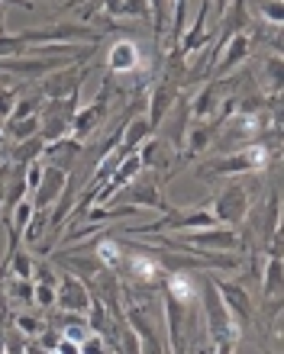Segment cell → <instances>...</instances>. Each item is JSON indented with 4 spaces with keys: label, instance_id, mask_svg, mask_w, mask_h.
Listing matches in <instances>:
<instances>
[{
    "label": "cell",
    "instance_id": "cell-18",
    "mask_svg": "<svg viewBox=\"0 0 284 354\" xmlns=\"http://www.w3.org/2000/svg\"><path fill=\"white\" fill-rule=\"evenodd\" d=\"M81 149H85V142H78V139H71V136H65V139L46 142L42 158H48V165H55V168H62V171H71V168H75V158L81 155Z\"/></svg>",
    "mask_w": 284,
    "mask_h": 354
},
{
    "label": "cell",
    "instance_id": "cell-25",
    "mask_svg": "<svg viewBox=\"0 0 284 354\" xmlns=\"http://www.w3.org/2000/svg\"><path fill=\"white\" fill-rule=\"evenodd\" d=\"M262 297H278L281 293V258L278 254H272V261H268V268H265V277H262Z\"/></svg>",
    "mask_w": 284,
    "mask_h": 354
},
{
    "label": "cell",
    "instance_id": "cell-31",
    "mask_svg": "<svg viewBox=\"0 0 284 354\" xmlns=\"http://www.w3.org/2000/svg\"><path fill=\"white\" fill-rule=\"evenodd\" d=\"M33 303H36L39 309L55 306V287H52V283H36V280H33Z\"/></svg>",
    "mask_w": 284,
    "mask_h": 354
},
{
    "label": "cell",
    "instance_id": "cell-2",
    "mask_svg": "<svg viewBox=\"0 0 284 354\" xmlns=\"http://www.w3.org/2000/svg\"><path fill=\"white\" fill-rule=\"evenodd\" d=\"M165 248H188L194 254H210V252H236V232L229 229V225H207V229H188L184 235L178 239H159Z\"/></svg>",
    "mask_w": 284,
    "mask_h": 354
},
{
    "label": "cell",
    "instance_id": "cell-14",
    "mask_svg": "<svg viewBox=\"0 0 284 354\" xmlns=\"http://www.w3.org/2000/svg\"><path fill=\"white\" fill-rule=\"evenodd\" d=\"M175 100H178V75L168 68V75L161 77V84L155 87L149 97V116H145V120L152 122V129H159V122L165 120V113L171 110Z\"/></svg>",
    "mask_w": 284,
    "mask_h": 354
},
{
    "label": "cell",
    "instance_id": "cell-8",
    "mask_svg": "<svg viewBox=\"0 0 284 354\" xmlns=\"http://www.w3.org/2000/svg\"><path fill=\"white\" fill-rule=\"evenodd\" d=\"M249 206H252V200H249L246 187H242V184H229V187H223V190L217 194V200H213V209H210V213L217 216V223H223V225H239L249 216Z\"/></svg>",
    "mask_w": 284,
    "mask_h": 354
},
{
    "label": "cell",
    "instance_id": "cell-24",
    "mask_svg": "<svg viewBox=\"0 0 284 354\" xmlns=\"http://www.w3.org/2000/svg\"><path fill=\"white\" fill-rule=\"evenodd\" d=\"M171 0H149V19H152V29L155 36H165L171 26Z\"/></svg>",
    "mask_w": 284,
    "mask_h": 354
},
{
    "label": "cell",
    "instance_id": "cell-4",
    "mask_svg": "<svg viewBox=\"0 0 284 354\" xmlns=\"http://www.w3.org/2000/svg\"><path fill=\"white\" fill-rule=\"evenodd\" d=\"M23 42L29 46H97L100 42V32L91 26H81V23H62V26H42V29H26L19 32Z\"/></svg>",
    "mask_w": 284,
    "mask_h": 354
},
{
    "label": "cell",
    "instance_id": "cell-23",
    "mask_svg": "<svg viewBox=\"0 0 284 354\" xmlns=\"http://www.w3.org/2000/svg\"><path fill=\"white\" fill-rule=\"evenodd\" d=\"M136 151H139L142 168H161V165H165V151H168V145H165L161 139H152L149 136Z\"/></svg>",
    "mask_w": 284,
    "mask_h": 354
},
{
    "label": "cell",
    "instance_id": "cell-11",
    "mask_svg": "<svg viewBox=\"0 0 284 354\" xmlns=\"http://www.w3.org/2000/svg\"><path fill=\"white\" fill-rule=\"evenodd\" d=\"M85 84V68L71 62V65H62L55 71H48V77L42 81V97L48 100H62V97H71V93H81Z\"/></svg>",
    "mask_w": 284,
    "mask_h": 354
},
{
    "label": "cell",
    "instance_id": "cell-9",
    "mask_svg": "<svg viewBox=\"0 0 284 354\" xmlns=\"http://www.w3.org/2000/svg\"><path fill=\"white\" fill-rule=\"evenodd\" d=\"M249 52H252V36H249L246 29H242V32H233L223 46L213 48V65H210L213 75L223 77V75H229V71H236L249 58Z\"/></svg>",
    "mask_w": 284,
    "mask_h": 354
},
{
    "label": "cell",
    "instance_id": "cell-29",
    "mask_svg": "<svg viewBox=\"0 0 284 354\" xmlns=\"http://www.w3.org/2000/svg\"><path fill=\"white\" fill-rule=\"evenodd\" d=\"M13 322H17V328H19V332H23L26 338H36L39 332L48 326L46 319H42V316H33V313H17V316H13Z\"/></svg>",
    "mask_w": 284,
    "mask_h": 354
},
{
    "label": "cell",
    "instance_id": "cell-3",
    "mask_svg": "<svg viewBox=\"0 0 284 354\" xmlns=\"http://www.w3.org/2000/svg\"><path fill=\"white\" fill-rule=\"evenodd\" d=\"M268 155L272 151L256 142V145H242V149L229 151V155H220L217 161H210L207 168H200V177H236V174H256V171H265Z\"/></svg>",
    "mask_w": 284,
    "mask_h": 354
},
{
    "label": "cell",
    "instance_id": "cell-32",
    "mask_svg": "<svg viewBox=\"0 0 284 354\" xmlns=\"http://www.w3.org/2000/svg\"><path fill=\"white\" fill-rule=\"evenodd\" d=\"M17 87H10V84H0V122H7L10 110H13V103H17Z\"/></svg>",
    "mask_w": 284,
    "mask_h": 354
},
{
    "label": "cell",
    "instance_id": "cell-12",
    "mask_svg": "<svg viewBox=\"0 0 284 354\" xmlns=\"http://www.w3.org/2000/svg\"><path fill=\"white\" fill-rule=\"evenodd\" d=\"M217 290H220V297H223L227 313L233 316V322L246 332V326L252 322V297H249V290L242 283H236V280H217Z\"/></svg>",
    "mask_w": 284,
    "mask_h": 354
},
{
    "label": "cell",
    "instance_id": "cell-28",
    "mask_svg": "<svg viewBox=\"0 0 284 354\" xmlns=\"http://www.w3.org/2000/svg\"><path fill=\"white\" fill-rule=\"evenodd\" d=\"M42 110V93H33V97H17L13 110H10L7 120H23V116H33V113Z\"/></svg>",
    "mask_w": 284,
    "mask_h": 354
},
{
    "label": "cell",
    "instance_id": "cell-21",
    "mask_svg": "<svg viewBox=\"0 0 284 354\" xmlns=\"http://www.w3.org/2000/svg\"><path fill=\"white\" fill-rule=\"evenodd\" d=\"M152 132H155V129H152V122L145 120V116H136V120L123 122V136H120V145H116V149L130 155V151H136L142 142L149 139Z\"/></svg>",
    "mask_w": 284,
    "mask_h": 354
},
{
    "label": "cell",
    "instance_id": "cell-5",
    "mask_svg": "<svg viewBox=\"0 0 284 354\" xmlns=\"http://www.w3.org/2000/svg\"><path fill=\"white\" fill-rule=\"evenodd\" d=\"M81 97L71 93V97H62V100H48L42 103L39 110V136L46 142H55V139H65L71 136V120H75L78 106H81Z\"/></svg>",
    "mask_w": 284,
    "mask_h": 354
},
{
    "label": "cell",
    "instance_id": "cell-7",
    "mask_svg": "<svg viewBox=\"0 0 284 354\" xmlns=\"http://www.w3.org/2000/svg\"><path fill=\"white\" fill-rule=\"evenodd\" d=\"M114 97V77H104V87L97 93L94 100L87 103V106H78L75 120H71V139L78 142H87L100 129V122H104V113H107V100Z\"/></svg>",
    "mask_w": 284,
    "mask_h": 354
},
{
    "label": "cell",
    "instance_id": "cell-35",
    "mask_svg": "<svg viewBox=\"0 0 284 354\" xmlns=\"http://www.w3.org/2000/svg\"><path fill=\"white\" fill-rule=\"evenodd\" d=\"M0 351H3V332H0Z\"/></svg>",
    "mask_w": 284,
    "mask_h": 354
},
{
    "label": "cell",
    "instance_id": "cell-26",
    "mask_svg": "<svg viewBox=\"0 0 284 354\" xmlns=\"http://www.w3.org/2000/svg\"><path fill=\"white\" fill-rule=\"evenodd\" d=\"M213 126H204V122H200V126H194V129H188V155H200V151L207 149L210 142H213Z\"/></svg>",
    "mask_w": 284,
    "mask_h": 354
},
{
    "label": "cell",
    "instance_id": "cell-17",
    "mask_svg": "<svg viewBox=\"0 0 284 354\" xmlns=\"http://www.w3.org/2000/svg\"><path fill=\"white\" fill-rule=\"evenodd\" d=\"M136 68H139V46L133 39H116L114 46L107 48V71L120 77V75H133Z\"/></svg>",
    "mask_w": 284,
    "mask_h": 354
},
{
    "label": "cell",
    "instance_id": "cell-16",
    "mask_svg": "<svg viewBox=\"0 0 284 354\" xmlns=\"http://www.w3.org/2000/svg\"><path fill=\"white\" fill-rule=\"evenodd\" d=\"M188 116H190L188 100H175V103H171V110L165 113V120L159 122L161 142H165V145H175V149H181V145H184V132H188Z\"/></svg>",
    "mask_w": 284,
    "mask_h": 354
},
{
    "label": "cell",
    "instance_id": "cell-33",
    "mask_svg": "<svg viewBox=\"0 0 284 354\" xmlns=\"http://www.w3.org/2000/svg\"><path fill=\"white\" fill-rule=\"evenodd\" d=\"M268 77H272V91L281 93V55L268 58Z\"/></svg>",
    "mask_w": 284,
    "mask_h": 354
},
{
    "label": "cell",
    "instance_id": "cell-27",
    "mask_svg": "<svg viewBox=\"0 0 284 354\" xmlns=\"http://www.w3.org/2000/svg\"><path fill=\"white\" fill-rule=\"evenodd\" d=\"M46 223H48V213L46 209H33V216H29L26 223V232H23V242L26 245H36L42 235H46Z\"/></svg>",
    "mask_w": 284,
    "mask_h": 354
},
{
    "label": "cell",
    "instance_id": "cell-19",
    "mask_svg": "<svg viewBox=\"0 0 284 354\" xmlns=\"http://www.w3.org/2000/svg\"><path fill=\"white\" fill-rule=\"evenodd\" d=\"M0 283H3V297H7V306H17V309L36 306V303H33V280H29V277H17V274H7V277H0Z\"/></svg>",
    "mask_w": 284,
    "mask_h": 354
},
{
    "label": "cell",
    "instance_id": "cell-10",
    "mask_svg": "<svg viewBox=\"0 0 284 354\" xmlns=\"http://www.w3.org/2000/svg\"><path fill=\"white\" fill-rule=\"evenodd\" d=\"M161 306H165V326H168V351H184L188 348V309L181 299H175L171 293L161 290Z\"/></svg>",
    "mask_w": 284,
    "mask_h": 354
},
{
    "label": "cell",
    "instance_id": "cell-15",
    "mask_svg": "<svg viewBox=\"0 0 284 354\" xmlns=\"http://www.w3.org/2000/svg\"><path fill=\"white\" fill-rule=\"evenodd\" d=\"M65 177L68 171L55 168V165H46V171H42V180L36 184V190L29 194V200H33V206L36 209H52V203L58 200V194H62V187H65Z\"/></svg>",
    "mask_w": 284,
    "mask_h": 354
},
{
    "label": "cell",
    "instance_id": "cell-1",
    "mask_svg": "<svg viewBox=\"0 0 284 354\" xmlns=\"http://www.w3.org/2000/svg\"><path fill=\"white\" fill-rule=\"evenodd\" d=\"M197 287H200L197 299L204 303V316H207V335H210L207 348H213V351H229V348L236 345V338L242 335V328L233 322V316H229L227 306H223L217 280L207 277V280H200Z\"/></svg>",
    "mask_w": 284,
    "mask_h": 354
},
{
    "label": "cell",
    "instance_id": "cell-34",
    "mask_svg": "<svg viewBox=\"0 0 284 354\" xmlns=\"http://www.w3.org/2000/svg\"><path fill=\"white\" fill-rule=\"evenodd\" d=\"M3 19H7V7H3V0H0V26H3Z\"/></svg>",
    "mask_w": 284,
    "mask_h": 354
},
{
    "label": "cell",
    "instance_id": "cell-22",
    "mask_svg": "<svg viewBox=\"0 0 284 354\" xmlns=\"http://www.w3.org/2000/svg\"><path fill=\"white\" fill-rule=\"evenodd\" d=\"M42 151H46V139H42V136L36 132V136H29V139L17 142V149L10 151V161L26 168L29 161H39V158H42Z\"/></svg>",
    "mask_w": 284,
    "mask_h": 354
},
{
    "label": "cell",
    "instance_id": "cell-6",
    "mask_svg": "<svg viewBox=\"0 0 284 354\" xmlns=\"http://www.w3.org/2000/svg\"><path fill=\"white\" fill-rule=\"evenodd\" d=\"M126 187H130V190H126V194L116 190V194L110 196V203H114V200H123V203L139 206V209H161V213L171 209L168 200H165L159 190V174H152V168H142Z\"/></svg>",
    "mask_w": 284,
    "mask_h": 354
},
{
    "label": "cell",
    "instance_id": "cell-30",
    "mask_svg": "<svg viewBox=\"0 0 284 354\" xmlns=\"http://www.w3.org/2000/svg\"><path fill=\"white\" fill-rule=\"evenodd\" d=\"M258 17L268 19L272 26H281L284 23V3L281 0H258Z\"/></svg>",
    "mask_w": 284,
    "mask_h": 354
},
{
    "label": "cell",
    "instance_id": "cell-20",
    "mask_svg": "<svg viewBox=\"0 0 284 354\" xmlns=\"http://www.w3.org/2000/svg\"><path fill=\"white\" fill-rule=\"evenodd\" d=\"M220 91H223V81H213V84H204L197 91V97L190 100V116L194 120H207L213 116L220 106Z\"/></svg>",
    "mask_w": 284,
    "mask_h": 354
},
{
    "label": "cell",
    "instance_id": "cell-13",
    "mask_svg": "<svg viewBox=\"0 0 284 354\" xmlns=\"http://www.w3.org/2000/svg\"><path fill=\"white\" fill-rule=\"evenodd\" d=\"M55 306L65 309V313H81V316H85L87 306H91V287H87V280L75 277V274H65V277H58Z\"/></svg>",
    "mask_w": 284,
    "mask_h": 354
}]
</instances>
